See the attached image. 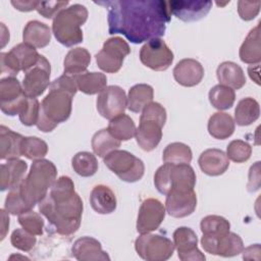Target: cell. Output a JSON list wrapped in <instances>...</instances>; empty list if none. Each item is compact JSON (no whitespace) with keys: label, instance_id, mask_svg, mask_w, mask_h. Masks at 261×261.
<instances>
[{"label":"cell","instance_id":"obj_10","mask_svg":"<svg viewBox=\"0 0 261 261\" xmlns=\"http://www.w3.org/2000/svg\"><path fill=\"white\" fill-rule=\"evenodd\" d=\"M138 255L147 261H165L174 252V244L166 237L155 233H142L135 241Z\"/></svg>","mask_w":261,"mask_h":261},{"label":"cell","instance_id":"obj_31","mask_svg":"<svg viewBox=\"0 0 261 261\" xmlns=\"http://www.w3.org/2000/svg\"><path fill=\"white\" fill-rule=\"evenodd\" d=\"M234 120L225 112H216L208 120V133L211 137L218 140L229 138L234 132Z\"/></svg>","mask_w":261,"mask_h":261},{"label":"cell","instance_id":"obj_40","mask_svg":"<svg viewBox=\"0 0 261 261\" xmlns=\"http://www.w3.org/2000/svg\"><path fill=\"white\" fill-rule=\"evenodd\" d=\"M21 155L31 160L43 159L48 152V145L37 137H23L21 141Z\"/></svg>","mask_w":261,"mask_h":261},{"label":"cell","instance_id":"obj_22","mask_svg":"<svg viewBox=\"0 0 261 261\" xmlns=\"http://www.w3.org/2000/svg\"><path fill=\"white\" fill-rule=\"evenodd\" d=\"M204 76V67L193 58L179 60L173 68V77L177 84L184 87H194L202 81Z\"/></svg>","mask_w":261,"mask_h":261},{"label":"cell","instance_id":"obj_5","mask_svg":"<svg viewBox=\"0 0 261 261\" xmlns=\"http://www.w3.org/2000/svg\"><path fill=\"white\" fill-rule=\"evenodd\" d=\"M88 19V10L82 4L70 5L53 18L52 33L55 39L66 47L74 46L84 39L82 25Z\"/></svg>","mask_w":261,"mask_h":261},{"label":"cell","instance_id":"obj_35","mask_svg":"<svg viewBox=\"0 0 261 261\" xmlns=\"http://www.w3.org/2000/svg\"><path fill=\"white\" fill-rule=\"evenodd\" d=\"M92 149L96 155L104 158L110 152L120 147L121 141L114 138L108 128H102L95 133L92 138Z\"/></svg>","mask_w":261,"mask_h":261},{"label":"cell","instance_id":"obj_9","mask_svg":"<svg viewBox=\"0 0 261 261\" xmlns=\"http://www.w3.org/2000/svg\"><path fill=\"white\" fill-rule=\"evenodd\" d=\"M40 55L36 48L25 43H19L8 52L0 54L1 72H7L11 76L19 71H28L39 60Z\"/></svg>","mask_w":261,"mask_h":261},{"label":"cell","instance_id":"obj_21","mask_svg":"<svg viewBox=\"0 0 261 261\" xmlns=\"http://www.w3.org/2000/svg\"><path fill=\"white\" fill-rule=\"evenodd\" d=\"M72 256L79 261H106L110 257L102 250L101 243L92 237L77 239L71 247Z\"/></svg>","mask_w":261,"mask_h":261},{"label":"cell","instance_id":"obj_49","mask_svg":"<svg viewBox=\"0 0 261 261\" xmlns=\"http://www.w3.org/2000/svg\"><path fill=\"white\" fill-rule=\"evenodd\" d=\"M260 187V162L257 161L254 165L251 166L249 171V182H248V191L255 192Z\"/></svg>","mask_w":261,"mask_h":261},{"label":"cell","instance_id":"obj_24","mask_svg":"<svg viewBox=\"0 0 261 261\" xmlns=\"http://www.w3.org/2000/svg\"><path fill=\"white\" fill-rule=\"evenodd\" d=\"M28 168L25 161L20 159H11L0 165V190H11L18 186L24 178Z\"/></svg>","mask_w":261,"mask_h":261},{"label":"cell","instance_id":"obj_46","mask_svg":"<svg viewBox=\"0 0 261 261\" xmlns=\"http://www.w3.org/2000/svg\"><path fill=\"white\" fill-rule=\"evenodd\" d=\"M4 209L12 215H19L28 210H31L24 203L22 197L20 196L17 186L9 190L7 197L5 199Z\"/></svg>","mask_w":261,"mask_h":261},{"label":"cell","instance_id":"obj_29","mask_svg":"<svg viewBox=\"0 0 261 261\" xmlns=\"http://www.w3.org/2000/svg\"><path fill=\"white\" fill-rule=\"evenodd\" d=\"M240 59L249 64H258L261 61L260 49V22L253 28L243 42L240 51Z\"/></svg>","mask_w":261,"mask_h":261},{"label":"cell","instance_id":"obj_6","mask_svg":"<svg viewBox=\"0 0 261 261\" xmlns=\"http://www.w3.org/2000/svg\"><path fill=\"white\" fill-rule=\"evenodd\" d=\"M166 122V110L158 102L149 103L140 116V123L136 129L138 145L147 152L154 150L162 139V127Z\"/></svg>","mask_w":261,"mask_h":261},{"label":"cell","instance_id":"obj_36","mask_svg":"<svg viewBox=\"0 0 261 261\" xmlns=\"http://www.w3.org/2000/svg\"><path fill=\"white\" fill-rule=\"evenodd\" d=\"M108 130L119 141H128L136 135V124L134 120L126 114L122 113L110 119Z\"/></svg>","mask_w":261,"mask_h":261},{"label":"cell","instance_id":"obj_25","mask_svg":"<svg viewBox=\"0 0 261 261\" xmlns=\"http://www.w3.org/2000/svg\"><path fill=\"white\" fill-rule=\"evenodd\" d=\"M216 76L220 85L239 90L246 84V76L243 68L231 61L220 63L216 69Z\"/></svg>","mask_w":261,"mask_h":261},{"label":"cell","instance_id":"obj_8","mask_svg":"<svg viewBox=\"0 0 261 261\" xmlns=\"http://www.w3.org/2000/svg\"><path fill=\"white\" fill-rule=\"evenodd\" d=\"M103 160L105 165L125 182H136L144 175V162L128 151L114 150Z\"/></svg>","mask_w":261,"mask_h":261},{"label":"cell","instance_id":"obj_2","mask_svg":"<svg viewBox=\"0 0 261 261\" xmlns=\"http://www.w3.org/2000/svg\"><path fill=\"white\" fill-rule=\"evenodd\" d=\"M83 209V201L72 179L65 175L53 182L49 194L39 203L41 214L61 236H70L79 229Z\"/></svg>","mask_w":261,"mask_h":261},{"label":"cell","instance_id":"obj_11","mask_svg":"<svg viewBox=\"0 0 261 261\" xmlns=\"http://www.w3.org/2000/svg\"><path fill=\"white\" fill-rule=\"evenodd\" d=\"M130 53L128 44L120 37H112L107 39L102 49L96 54V62L98 67L108 73L117 72L124 58Z\"/></svg>","mask_w":261,"mask_h":261},{"label":"cell","instance_id":"obj_18","mask_svg":"<svg viewBox=\"0 0 261 261\" xmlns=\"http://www.w3.org/2000/svg\"><path fill=\"white\" fill-rule=\"evenodd\" d=\"M173 244L181 261H204L205 255L198 249L196 232L187 226H180L173 232Z\"/></svg>","mask_w":261,"mask_h":261},{"label":"cell","instance_id":"obj_4","mask_svg":"<svg viewBox=\"0 0 261 261\" xmlns=\"http://www.w3.org/2000/svg\"><path fill=\"white\" fill-rule=\"evenodd\" d=\"M56 176L57 168L52 161L43 158L32 163L28 175L17 186L20 196L30 209L47 196Z\"/></svg>","mask_w":261,"mask_h":261},{"label":"cell","instance_id":"obj_17","mask_svg":"<svg viewBox=\"0 0 261 261\" xmlns=\"http://www.w3.org/2000/svg\"><path fill=\"white\" fill-rule=\"evenodd\" d=\"M165 206L157 199H145L139 209L137 218V231L148 233L156 230L165 217Z\"/></svg>","mask_w":261,"mask_h":261},{"label":"cell","instance_id":"obj_23","mask_svg":"<svg viewBox=\"0 0 261 261\" xmlns=\"http://www.w3.org/2000/svg\"><path fill=\"white\" fill-rule=\"evenodd\" d=\"M198 163L205 174L217 176L223 174L227 170L229 166V159L222 150L212 148L201 153Z\"/></svg>","mask_w":261,"mask_h":261},{"label":"cell","instance_id":"obj_26","mask_svg":"<svg viewBox=\"0 0 261 261\" xmlns=\"http://www.w3.org/2000/svg\"><path fill=\"white\" fill-rule=\"evenodd\" d=\"M90 204L99 214H110L116 209V197L112 190L105 185L93 188L90 194Z\"/></svg>","mask_w":261,"mask_h":261},{"label":"cell","instance_id":"obj_7","mask_svg":"<svg viewBox=\"0 0 261 261\" xmlns=\"http://www.w3.org/2000/svg\"><path fill=\"white\" fill-rule=\"evenodd\" d=\"M154 185L165 196L171 190H194L196 173L190 164L164 163L155 172Z\"/></svg>","mask_w":261,"mask_h":261},{"label":"cell","instance_id":"obj_34","mask_svg":"<svg viewBox=\"0 0 261 261\" xmlns=\"http://www.w3.org/2000/svg\"><path fill=\"white\" fill-rule=\"evenodd\" d=\"M260 106L259 103L251 98L247 97L239 101L234 110V122L238 125L246 126L250 125L259 118Z\"/></svg>","mask_w":261,"mask_h":261},{"label":"cell","instance_id":"obj_1","mask_svg":"<svg viewBox=\"0 0 261 261\" xmlns=\"http://www.w3.org/2000/svg\"><path fill=\"white\" fill-rule=\"evenodd\" d=\"M95 3L108 9L109 34H121L134 44L163 36L171 17L167 2L162 0H114Z\"/></svg>","mask_w":261,"mask_h":261},{"label":"cell","instance_id":"obj_3","mask_svg":"<svg viewBox=\"0 0 261 261\" xmlns=\"http://www.w3.org/2000/svg\"><path fill=\"white\" fill-rule=\"evenodd\" d=\"M74 75L63 73L49 86V93L40 104L37 127L43 133L52 132L71 114L72 98L77 92Z\"/></svg>","mask_w":261,"mask_h":261},{"label":"cell","instance_id":"obj_47","mask_svg":"<svg viewBox=\"0 0 261 261\" xmlns=\"http://www.w3.org/2000/svg\"><path fill=\"white\" fill-rule=\"evenodd\" d=\"M67 5L68 1H40L36 10L45 18H54Z\"/></svg>","mask_w":261,"mask_h":261},{"label":"cell","instance_id":"obj_12","mask_svg":"<svg viewBox=\"0 0 261 261\" xmlns=\"http://www.w3.org/2000/svg\"><path fill=\"white\" fill-rule=\"evenodd\" d=\"M173 53L160 38L147 41L140 50L141 62L156 71L166 70L173 61Z\"/></svg>","mask_w":261,"mask_h":261},{"label":"cell","instance_id":"obj_32","mask_svg":"<svg viewBox=\"0 0 261 261\" xmlns=\"http://www.w3.org/2000/svg\"><path fill=\"white\" fill-rule=\"evenodd\" d=\"M77 90L87 95H95L101 93L107 86V77L102 72H89L74 75Z\"/></svg>","mask_w":261,"mask_h":261},{"label":"cell","instance_id":"obj_37","mask_svg":"<svg viewBox=\"0 0 261 261\" xmlns=\"http://www.w3.org/2000/svg\"><path fill=\"white\" fill-rule=\"evenodd\" d=\"M192 158L193 154L191 148L180 142L168 144L162 154L163 162L171 164H190Z\"/></svg>","mask_w":261,"mask_h":261},{"label":"cell","instance_id":"obj_53","mask_svg":"<svg viewBox=\"0 0 261 261\" xmlns=\"http://www.w3.org/2000/svg\"><path fill=\"white\" fill-rule=\"evenodd\" d=\"M248 72H249V75L250 77L257 84V85H260V82H259V69L257 71H254V65H251L249 66L248 68Z\"/></svg>","mask_w":261,"mask_h":261},{"label":"cell","instance_id":"obj_33","mask_svg":"<svg viewBox=\"0 0 261 261\" xmlns=\"http://www.w3.org/2000/svg\"><path fill=\"white\" fill-rule=\"evenodd\" d=\"M154 97L153 88L147 84H138L133 86L127 95V108L132 112H141Z\"/></svg>","mask_w":261,"mask_h":261},{"label":"cell","instance_id":"obj_19","mask_svg":"<svg viewBox=\"0 0 261 261\" xmlns=\"http://www.w3.org/2000/svg\"><path fill=\"white\" fill-rule=\"evenodd\" d=\"M197 207V196L194 190H171L166 195L165 210L175 218L191 215Z\"/></svg>","mask_w":261,"mask_h":261},{"label":"cell","instance_id":"obj_16","mask_svg":"<svg viewBox=\"0 0 261 261\" xmlns=\"http://www.w3.org/2000/svg\"><path fill=\"white\" fill-rule=\"evenodd\" d=\"M96 106L99 114L106 119H112L124 113L127 107V97L119 86H108L99 93Z\"/></svg>","mask_w":261,"mask_h":261},{"label":"cell","instance_id":"obj_14","mask_svg":"<svg viewBox=\"0 0 261 261\" xmlns=\"http://www.w3.org/2000/svg\"><path fill=\"white\" fill-rule=\"evenodd\" d=\"M50 62L45 56L40 55L38 62L24 73L21 85L25 96L30 98L41 96L50 86Z\"/></svg>","mask_w":261,"mask_h":261},{"label":"cell","instance_id":"obj_30","mask_svg":"<svg viewBox=\"0 0 261 261\" xmlns=\"http://www.w3.org/2000/svg\"><path fill=\"white\" fill-rule=\"evenodd\" d=\"M91 62V54L86 48L76 47L67 52L63 60L64 73L76 75L87 70Z\"/></svg>","mask_w":261,"mask_h":261},{"label":"cell","instance_id":"obj_15","mask_svg":"<svg viewBox=\"0 0 261 261\" xmlns=\"http://www.w3.org/2000/svg\"><path fill=\"white\" fill-rule=\"evenodd\" d=\"M201 245L207 253L222 257H233L244 250L242 238L230 231L221 236L203 234Z\"/></svg>","mask_w":261,"mask_h":261},{"label":"cell","instance_id":"obj_13","mask_svg":"<svg viewBox=\"0 0 261 261\" xmlns=\"http://www.w3.org/2000/svg\"><path fill=\"white\" fill-rule=\"evenodd\" d=\"M27 98L22 85L16 77L10 75L0 81V108L6 115L19 114Z\"/></svg>","mask_w":261,"mask_h":261},{"label":"cell","instance_id":"obj_42","mask_svg":"<svg viewBox=\"0 0 261 261\" xmlns=\"http://www.w3.org/2000/svg\"><path fill=\"white\" fill-rule=\"evenodd\" d=\"M226 156L233 162L243 163L251 157L252 147L245 141L233 140L231 141L226 148Z\"/></svg>","mask_w":261,"mask_h":261},{"label":"cell","instance_id":"obj_48","mask_svg":"<svg viewBox=\"0 0 261 261\" xmlns=\"http://www.w3.org/2000/svg\"><path fill=\"white\" fill-rule=\"evenodd\" d=\"M260 1L249 2V1H239L238 2V12L242 19L248 21L254 19L260 11Z\"/></svg>","mask_w":261,"mask_h":261},{"label":"cell","instance_id":"obj_41","mask_svg":"<svg viewBox=\"0 0 261 261\" xmlns=\"http://www.w3.org/2000/svg\"><path fill=\"white\" fill-rule=\"evenodd\" d=\"M200 228L203 234L221 236L229 231L230 223L227 219L219 215H207L202 218Z\"/></svg>","mask_w":261,"mask_h":261},{"label":"cell","instance_id":"obj_39","mask_svg":"<svg viewBox=\"0 0 261 261\" xmlns=\"http://www.w3.org/2000/svg\"><path fill=\"white\" fill-rule=\"evenodd\" d=\"M71 165L75 173L81 176L89 177L94 175L98 170V160L90 152H79L71 159Z\"/></svg>","mask_w":261,"mask_h":261},{"label":"cell","instance_id":"obj_44","mask_svg":"<svg viewBox=\"0 0 261 261\" xmlns=\"http://www.w3.org/2000/svg\"><path fill=\"white\" fill-rule=\"evenodd\" d=\"M10 243L14 248L23 252H29L35 247L37 239L35 234L29 232L24 228H16L10 236Z\"/></svg>","mask_w":261,"mask_h":261},{"label":"cell","instance_id":"obj_52","mask_svg":"<svg viewBox=\"0 0 261 261\" xmlns=\"http://www.w3.org/2000/svg\"><path fill=\"white\" fill-rule=\"evenodd\" d=\"M1 241H3L9 229V216L5 209H1Z\"/></svg>","mask_w":261,"mask_h":261},{"label":"cell","instance_id":"obj_51","mask_svg":"<svg viewBox=\"0 0 261 261\" xmlns=\"http://www.w3.org/2000/svg\"><path fill=\"white\" fill-rule=\"evenodd\" d=\"M242 253H243V258L245 260H252V259L253 260H257L254 255L256 254V255L260 256V253H261L260 245L259 244H255V245H251V246L247 247L246 249L244 248Z\"/></svg>","mask_w":261,"mask_h":261},{"label":"cell","instance_id":"obj_38","mask_svg":"<svg viewBox=\"0 0 261 261\" xmlns=\"http://www.w3.org/2000/svg\"><path fill=\"white\" fill-rule=\"evenodd\" d=\"M209 101L218 110L229 109L236 100L234 90L223 85H216L209 91Z\"/></svg>","mask_w":261,"mask_h":261},{"label":"cell","instance_id":"obj_20","mask_svg":"<svg viewBox=\"0 0 261 261\" xmlns=\"http://www.w3.org/2000/svg\"><path fill=\"white\" fill-rule=\"evenodd\" d=\"M170 14L182 21H196L205 17L212 7L211 1H169Z\"/></svg>","mask_w":261,"mask_h":261},{"label":"cell","instance_id":"obj_50","mask_svg":"<svg viewBox=\"0 0 261 261\" xmlns=\"http://www.w3.org/2000/svg\"><path fill=\"white\" fill-rule=\"evenodd\" d=\"M40 1H11V4L15 7V9L19 11H32L34 9H37Z\"/></svg>","mask_w":261,"mask_h":261},{"label":"cell","instance_id":"obj_43","mask_svg":"<svg viewBox=\"0 0 261 261\" xmlns=\"http://www.w3.org/2000/svg\"><path fill=\"white\" fill-rule=\"evenodd\" d=\"M18 222L22 228L35 236H40L43 233L44 220L42 216L39 213L33 211V209L19 214Z\"/></svg>","mask_w":261,"mask_h":261},{"label":"cell","instance_id":"obj_27","mask_svg":"<svg viewBox=\"0 0 261 261\" xmlns=\"http://www.w3.org/2000/svg\"><path fill=\"white\" fill-rule=\"evenodd\" d=\"M22 40L34 48H44L51 41V30L44 22L31 20L23 29Z\"/></svg>","mask_w":261,"mask_h":261},{"label":"cell","instance_id":"obj_28","mask_svg":"<svg viewBox=\"0 0 261 261\" xmlns=\"http://www.w3.org/2000/svg\"><path fill=\"white\" fill-rule=\"evenodd\" d=\"M23 137L5 125L0 126V158L2 160L17 159L21 155V141Z\"/></svg>","mask_w":261,"mask_h":261},{"label":"cell","instance_id":"obj_45","mask_svg":"<svg viewBox=\"0 0 261 261\" xmlns=\"http://www.w3.org/2000/svg\"><path fill=\"white\" fill-rule=\"evenodd\" d=\"M40 112V103L37 98H27L25 104L18 114L19 120L23 125L32 126L37 124Z\"/></svg>","mask_w":261,"mask_h":261}]
</instances>
